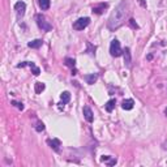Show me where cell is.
Segmentation results:
<instances>
[{
  "mask_svg": "<svg viewBox=\"0 0 167 167\" xmlns=\"http://www.w3.org/2000/svg\"><path fill=\"white\" fill-rule=\"evenodd\" d=\"M127 13H128V2L123 0L121 3L116 5V8L112 10V13H111L110 18H108V24H107L108 29L112 31L119 29V27L124 24Z\"/></svg>",
  "mask_w": 167,
  "mask_h": 167,
  "instance_id": "6da1fadb",
  "label": "cell"
},
{
  "mask_svg": "<svg viewBox=\"0 0 167 167\" xmlns=\"http://www.w3.org/2000/svg\"><path fill=\"white\" fill-rule=\"evenodd\" d=\"M35 20H37L38 26H39L42 30H44V31H51L52 30V25L50 24L48 21H46V17H44L43 14H37Z\"/></svg>",
  "mask_w": 167,
  "mask_h": 167,
  "instance_id": "7a4b0ae2",
  "label": "cell"
},
{
  "mask_svg": "<svg viewBox=\"0 0 167 167\" xmlns=\"http://www.w3.org/2000/svg\"><path fill=\"white\" fill-rule=\"evenodd\" d=\"M110 54H111V56H115V58H118V56H120V55L123 54L121 47H120V42L118 39L111 41V43H110Z\"/></svg>",
  "mask_w": 167,
  "mask_h": 167,
  "instance_id": "3957f363",
  "label": "cell"
},
{
  "mask_svg": "<svg viewBox=\"0 0 167 167\" xmlns=\"http://www.w3.org/2000/svg\"><path fill=\"white\" fill-rule=\"evenodd\" d=\"M89 24H90V18H89V17H81V18H79L77 21H75L73 29H76V30H84Z\"/></svg>",
  "mask_w": 167,
  "mask_h": 167,
  "instance_id": "277c9868",
  "label": "cell"
},
{
  "mask_svg": "<svg viewBox=\"0 0 167 167\" xmlns=\"http://www.w3.org/2000/svg\"><path fill=\"white\" fill-rule=\"evenodd\" d=\"M30 67V69L33 71V75L34 76H39L41 75V69L34 64V63H30V62H22L20 64H17V68H22V67Z\"/></svg>",
  "mask_w": 167,
  "mask_h": 167,
  "instance_id": "5b68a950",
  "label": "cell"
},
{
  "mask_svg": "<svg viewBox=\"0 0 167 167\" xmlns=\"http://www.w3.org/2000/svg\"><path fill=\"white\" fill-rule=\"evenodd\" d=\"M108 8V4L107 3H99V4H96V5H93V13H96V14H102L104 12V9H107Z\"/></svg>",
  "mask_w": 167,
  "mask_h": 167,
  "instance_id": "8992f818",
  "label": "cell"
},
{
  "mask_svg": "<svg viewBox=\"0 0 167 167\" xmlns=\"http://www.w3.org/2000/svg\"><path fill=\"white\" fill-rule=\"evenodd\" d=\"M25 9H26V4L24 2H17L14 4V10L17 12L18 17H21V16L25 14Z\"/></svg>",
  "mask_w": 167,
  "mask_h": 167,
  "instance_id": "52a82bcc",
  "label": "cell"
},
{
  "mask_svg": "<svg viewBox=\"0 0 167 167\" xmlns=\"http://www.w3.org/2000/svg\"><path fill=\"white\" fill-rule=\"evenodd\" d=\"M84 116H85L86 121H89V123H92V121L94 120V118H93V111H92V108L89 107V106H85V107H84Z\"/></svg>",
  "mask_w": 167,
  "mask_h": 167,
  "instance_id": "ba28073f",
  "label": "cell"
},
{
  "mask_svg": "<svg viewBox=\"0 0 167 167\" xmlns=\"http://www.w3.org/2000/svg\"><path fill=\"white\" fill-rule=\"evenodd\" d=\"M47 144L50 146H51V149H54L55 152H60V141L58 140V138H54V140H47Z\"/></svg>",
  "mask_w": 167,
  "mask_h": 167,
  "instance_id": "9c48e42d",
  "label": "cell"
},
{
  "mask_svg": "<svg viewBox=\"0 0 167 167\" xmlns=\"http://www.w3.org/2000/svg\"><path fill=\"white\" fill-rule=\"evenodd\" d=\"M124 63H125V65L128 67V68H131L132 59H131V51H129V48L128 47H125V50H124Z\"/></svg>",
  "mask_w": 167,
  "mask_h": 167,
  "instance_id": "30bf717a",
  "label": "cell"
},
{
  "mask_svg": "<svg viewBox=\"0 0 167 167\" xmlns=\"http://www.w3.org/2000/svg\"><path fill=\"white\" fill-rule=\"evenodd\" d=\"M133 106H135V101H133V99H125V101H123V103H121V107L124 110H132Z\"/></svg>",
  "mask_w": 167,
  "mask_h": 167,
  "instance_id": "8fae6325",
  "label": "cell"
},
{
  "mask_svg": "<svg viewBox=\"0 0 167 167\" xmlns=\"http://www.w3.org/2000/svg\"><path fill=\"white\" fill-rule=\"evenodd\" d=\"M102 162H106L108 166H114L116 165V158H112V157H110V155H103V157L101 158Z\"/></svg>",
  "mask_w": 167,
  "mask_h": 167,
  "instance_id": "7c38bea8",
  "label": "cell"
},
{
  "mask_svg": "<svg viewBox=\"0 0 167 167\" xmlns=\"http://www.w3.org/2000/svg\"><path fill=\"white\" fill-rule=\"evenodd\" d=\"M50 4H51L50 0H38V5L42 10H47L50 8Z\"/></svg>",
  "mask_w": 167,
  "mask_h": 167,
  "instance_id": "4fadbf2b",
  "label": "cell"
},
{
  "mask_svg": "<svg viewBox=\"0 0 167 167\" xmlns=\"http://www.w3.org/2000/svg\"><path fill=\"white\" fill-rule=\"evenodd\" d=\"M42 44H43L42 39H34V41H31V42L27 43V46H29L30 48H39Z\"/></svg>",
  "mask_w": 167,
  "mask_h": 167,
  "instance_id": "5bb4252c",
  "label": "cell"
},
{
  "mask_svg": "<svg viewBox=\"0 0 167 167\" xmlns=\"http://www.w3.org/2000/svg\"><path fill=\"white\" fill-rule=\"evenodd\" d=\"M98 80V76L96 73H93V75H86L85 76V81L89 84V85H93L94 82H96Z\"/></svg>",
  "mask_w": 167,
  "mask_h": 167,
  "instance_id": "9a60e30c",
  "label": "cell"
},
{
  "mask_svg": "<svg viewBox=\"0 0 167 167\" xmlns=\"http://www.w3.org/2000/svg\"><path fill=\"white\" fill-rule=\"evenodd\" d=\"M115 104H116L115 99H110V101L106 103V111H107V112H112L114 108H115Z\"/></svg>",
  "mask_w": 167,
  "mask_h": 167,
  "instance_id": "2e32d148",
  "label": "cell"
},
{
  "mask_svg": "<svg viewBox=\"0 0 167 167\" xmlns=\"http://www.w3.org/2000/svg\"><path fill=\"white\" fill-rule=\"evenodd\" d=\"M34 89H35V93H37V94H41V93L44 90V89H46V85H44L43 82H39V81H38V82H35Z\"/></svg>",
  "mask_w": 167,
  "mask_h": 167,
  "instance_id": "e0dca14e",
  "label": "cell"
},
{
  "mask_svg": "<svg viewBox=\"0 0 167 167\" xmlns=\"http://www.w3.org/2000/svg\"><path fill=\"white\" fill-rule=\"evenodd\" d=\"M64 62H65V65L69 67V68H75L76 67V60L72 59V58H65Z\"/></svg>",
  "mask_w": 167,
  "mask_h": 167,
  "instance_id": "ac0fdd59",
  "label": "cell"
},
{
  "mask_svg": "<svg viewBox=\"0 0 167 167\" xmlns=\"http://www.w3.org/2000/svg\"><path fill=\"white\" fill-rule=\"evenodd\" d=\"M60 99H62L64 103H68V102L71 101V94H69L68 92H64L62 96H60Z\"/></svg>",
  "mask_w": 167,
  "mask_h": 167,
  "instance_id": "d6986e66",
  "label": "cell"
},
{
  "mask_svg": "<svg viewBox=\"0 0 167 167\" xmlns=\"http://www.w3.org/2000/svg\"><path fill=\"white\" fill-rule=\"evenodd\" d=\"M35 131H37V132H43V131H44V124L42 123V121H38V123H37Z\"/></svg>",
  "mask_w": 167,
  "mask_h": 167,
  "instance_id": "ffe728a7",
  "label": "cell"
},
{
  "mask_svg": "<svg viewBox=\"0 0 167 167\" xmlns=\"http://www.w3.org/2000/svg\"><path fill=\"white\" fill-rule=\"evenodd\" d=\"M129 24H131V26L133 27V29H138V25L136 24L135 20H133V18H131V20H129Z\"/></svg>",
  "mask_w": 167,
  "mask_h": 167,
  "instance_id": "44dd1931",
  "label": "cell"
},
{
  "mask_svg": "<svg viewBox=\"0 0 167 167\" xmlns=\"http://www.w3.org/2000/svg\"><path fill=\"white\" fill-rule=\"evenodd\" d=\"M12 104L17 106V107H18L20 110H24V106H22V103H18V102H12Z\"/></svg>",
  "mask_w": 167,
  "mask_h": 167,
  "instance_id": "7402d4cb",
  "label": "cell"
},
{
  "mask_svg": "<svg viewBox=\"0 0 167 167\" xmlns=\"http://www.w3.org/2000/svg\"><path fill=\"white\" fill-rule=\"evenodd\" d=\"M165 114H166V116H167V108H166V111H165Z\"/></svg>",
  "mask_w": 167,
  "mask_h": 167,
  "instance_id": "603a6c76",
  "label": "cell"
}]
</instances>
